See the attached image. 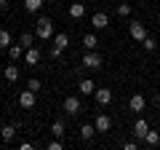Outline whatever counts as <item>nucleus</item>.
<instances>
[{"label": "nucleus", "mask_w": 160, "mask_h": 150, "mask_svg": "<svg viewBox=\"0 0 160 150\" xmlns=\"http://www.w3.org/2000/svg\"><path fill=\"white\" fill-rule=\"evenodd\" d=\"M59 56H62V48L53 46V48H51V59H59Z\"/></svg>", "instance_id": "29"}, {"label": "nucleus", "mask_w": 160, "mask_h": 150, "mask_svg": "<svg viewBox=\"0 0 160 150\" xmlns=\"http://www.w3.org/2000/svg\"><path fill=\"white\" fill-rule=\"evenodd\" d=\"M80 110H83V104H80V97H72V94H69V97L64 99V113H67V115H78Z\"/></svg>", "instance_id": "3"}, {"label": "nucleus", "mask_w": 160, "mask_h": 150, "mask_svg": "<svg viewBox=\"0 0 160 150\" xmlns=\"http://www.w3.org/2000/svg\"><path fill=\"white\" fill-rule=\"evenodd\" d=\"M93 126H96V131H109V129H112V118L104 115V113H99L96 121H93Z\"/></svg>", "instance_id": "7"}, {"label": "nucleus", "mask_w": 160, "mask_h": 150, "mask_svg": "<svg viewBox=\"0 0 160 150\" xmlns=\"http://www.w3.org/2000/svg\"><path fill=\"white\" fill-rule=\"evenodd\" d=\"M142 46H144V51H155V48H158V43H155V38H149V35H147V38L142 40Z\"/></svg>", "instance_id": "25"}, {"label": "nucleus", "mask_w": 160, "mask_h": 150, "mask_svg": "<svg viewBox=\"0 0 160 150\" xmlns=\"http://www.w3.org/2000/svg\"><path fill=\"white\" fill-rule=\"evenodd\" d=\"M35 38H38V35H35V32H22V38H19V43H22V46H24V51H27V48H32Z\"/></svg>", "instance_id": "18"}, {"label": "nucleus", "mask_w": 160, "mask_h": 150, "mask_svg": "<svg viewBox=\"0 0 160 150\" xmlns=\"http://www.w3.org/2000/svg\"><path fill=\"white\" fill-rule=\"evenodd\" d=\"M11 40H13L11 32H8V29H0V48H8V46H11Z\"/></svg>", "instance_id": "23"}, {"label": "nucleus", "mask_w": 160, "mask_h": 150, "mask_svg": "<svg viewBox=\"0 0 160 150\" xmlns=\"http://www.w3.org/2000/svg\"><path fill=\"white\" fill-rule=\"evenodd\" d=\"M128 35H131L136 43H142L144 38H147V27H144L142 22H131V27H128Z\"/></svg>", "instance_id": "4"}, {"label": "nucleus", "mask_w": 160, "mask_h": 150, "mask_svg": "<svg viewBox=\"0 0 160 150\" xmlns=\"http://www.w3.org/2000/svg\"><path fill=\"white\" fill-rule=\"evenodd\" d=\"M46 3H53V0H46Z\"/></svg>", "instance_id": "31"}, {"label": "nucleus", "mask_w": 160, "mask_h": 150, "mask_svg": "<svg viewBox=\"0 0 160 150\" xmlns=\"http://www.w3.org/2000/svg\"><path fill=\"white\" fill-rule=\"evenodd\" d=\"M19 104H22L24 110H32L35 107V91H29V88L22 91V94H19Z\"/></svg>", "instance_id": "8"}, {"label": "nucleus", "mask_w": 160, "mask_h": 150, "mask_svg": "<svg viewBox=\"0 0 160 150\" xmlns=\"http://www.w3.org/2000/svg\"><path fill=\"white\" fill-rule=\"evenodd\" d=\"M35 35H38L40 40H48V38H53V22L48 16H40L38 22H35Z\"/></svg>", "instance_id": "1"}, {"label": "nucleus", "mask_w": 160, "mask_h": 150, "mask_svg": "<svg viewBox=\"0 0 160 150\" xmlns=\"http://www.w3.org/2000/svg\"><path fill=\"white\" fill-rule=\"evenodd\" d=\"M93 97H96L99 104H109V102H112V88H96Z\"/></svg>", "instance_id": "11"}, {"label": "nucleus", "mask_w": 160, "mask_h": 150, "mask_svg": "<svg viewBox=\"0 0 160 150\" xmlns=\"http://www.w3.org/2000/svg\"><path fill=\"white\" fill-rule=\"evenodd\" d=\"M144 145H149V147L160 145V131H152V129H149V131H147V137H144Z\"/></svg>", "instance_id": "20"}, {"label": "nucleus", "mask_w": 160, "mask_h": 150, "mask_svg": "<svg viewBox=\"0 0 160 150\" xmlns=\"http://www.w3.org/2000/svg\"><path fill=\"white\" fill-rule=\"evenodd\" d=\"M6 81H8V83H16V81H19V67L8 64V67H6Z\"/></svg>", "instance_id": "22"}, {"label": "nucleus", "mask_w": 160, "mask_h": 150, "mask_svg": "<svg viewBox=\"0 0 160 150\" xmlns=\"http://www.w3.org/2000/svg\"><path fill=\"white\" fill-rule=\"evenodd\" d=\"M51 134L62 139L64 134H67V126H64V121H53V123H51Z\"/></svg>", "instance_id": "16"}, {"label": "nucleus", "mask_w": 160, "mask_h": 150, "mask_svg": "<svg viewBox=\"0 0 160 150\" xmlns=\"http://www.w3.org/2000/svg\"><path fill=\"white\" fill-rule=\"evenodd\" d=\"M8 56H11V59L24 56V46H22V43H19V46H8Z\"/></svg>", "instance_id": "24"}, {"label": "nucleus", "mask_w": 160, "mask_h": 150, "mask_svg": "<svg viewBox=\"0 0 160 150\" xmlns=\"http://www.w3.org/2000/svg\"><path fill=\"white\" fill-rule=\"evenodd\" d=\"M62 147H64V145H62V139H59V137L53 139V142H48V150H62Z\"/></svg>", "instance_id": "28"}, {"label": "nucleus", "mask_w": 160, "mask_h": 150, "mask_svg": "<svg viewBox=\"0 0 160 150\" xmlns=\"http://www.w3.org/2000/svg\"><path fill=\"white\" fill-rule=\"evenodd\" d=\"M147 131H149V123L144 121V118H139V121L133 123V137H136V139H144V137H147Z\"/></svg>", "instance_id": "9"}, {"label": "nucleus", "mask_w": 160, "mask_h": 150, "mask_svg": "<svg viewBox=\"0 0 160 150\" xmlns=\"http://www.w3.org/2000/svg\"><path fill=\"white\" fill-rule=\"evenodd\" d=\"M69 16L72 19H83L86 16V6H83V3H72V6H69Z\"/></svg>", "instance_id": "15"}, {"label": "nucleus", "mask_w": 160, "mask_h": 150, "mask_svg": "<svg viewBox=\"0 0 160 150\" xmlns=\"http://www.w3.org/2000/svg\"><path fill=\"white\" fill-rule=\"evenodd\" d=\"M27 88H29V91H35V94H38V91H40V81H38V78H32V81L27 83Z\"/></svg>", "instance_id": "27"}, {"label": "nucleus", "mask_w": 160, "mask_h": 150, "mask_svg": "<svg viewBox=\"0 0 160 150\" xmlns=\"http://www.w3.org/2000/svg\"><path fill=\"white\" fill-rule=\"evenodd\" d=\"M91 24H93V29H104V27H109V16L104 11H96L91 16Z\"/></svg>", "instance_id": "6"}, {"label": "nucleus", "mask_w": 160, "mask_h": 150, "mask_svg": "<svg viewBox=\"0 0 160 150\" xmlns=\"http://www.w3.org/2000/svg\"><path fill=\"white\" fill-rule=\"evenodd\" d=\"M118 13H120V16H128V13H131V6H128V3H120V6H118Z\"/></svg>", "instance_id": "26"}, {"label": "nucleus", "mask_w": 160, "mask_h": 150, "mask_svg": "<svg viewBox=\"0 0 160 150\" xmlns=\"http://www.w3.org/2000/svg\"><path fill=\"white\" fill-rule=\"evenodd\" d=\"M78 91L83 94V97H91V94L96 91V83H93L91 78H86V81H80V86H78Z\"/></svg>", "instance_id": "12"}, {"label": "nucleus", "mask_w": 160, "mask_h": 150, "mask_svg": "<svg viewBox=\"0 0 160 150\" xmlns=\"http://www.w3.org/2000/svg\"><path fill=\"white\" fill-rule=\"evenodd\" d=\"M144 104H147V99H144L142 94H133V97L128 99V107H131L133 113H142V110H144Z\"/></svg>", "instance_id": "10"}, {"label": "nucleus", "mask_w": 160, "mask_h": 150, "mask_svg": "<svg viewBox=\"0 0 160 150\" xmlns=\"http://www.w3.org/2000/svg\"><path fill=\"white\" fill-rule=\"evenodd\" d=\"M0 11H8V0H0Z\"/></svg>", "instance_id": "30"}, {"label": "nucleus", "mask_w": 160, "mask_h": 150, "mask_svg": "<svg viewBox=\"0 0 160 150\" xmlns=\"http://www.w3.org/2000/svg\"><path fill=\"white\" fill-rule=\"evenodd\" d=\"M0 137H3V142H11L16 137V126H3L0 129Z\"/></svg>", "instance_id": "21"}, {"label": "nucleus", "mask_w": 160, "mask_h": 150, "mask_svg": "<svg viewBox=\"0 0 160 150\" xmlns=\"http://www.w3.org/2000/svg\"><path fill=\"white\" fill-rule=\"evenodd\" d=\"M24 59H27V64L29 67H38L40 64V59H43V54H40V48H27V51H24Z\"/></svg>", "instance_id": "5"}, {"label": "nucleus", "mask_w": 160, "mask_h": 150, "mask_svg": "<svg viewBox=\"0 0 160 150\" xmlns=\"http://www.w3.org/2000/svg\"><path fill=\"white\" fill-rule=\"evenodd\" d=\"M53 46L62 48V51H64V48H69V35L67 32H56V35H53Z\"/></svg>", "instance_id": "13"}, {"label": "nucleus", "mask_w": 160, "mask_h": 150, "mask_svg": "<svg viewBox=\"0 0 160 150\" xmlns=\"http://www.w3.org/2000/svg\"><path fill=\"white\" fill-rule=\"evenodd\" d=\"M83 46H86L88 51H93V48L99 46V38H96V35H93V32H88V35H83Z\"/></svg>", "instance_id": "17"}, {"label": "nucleus", "mask_w": 160, "mask_h": 150, "mask_svg": "<svg viewBox=\"0 0 160 150\" xmlns=\"http://www.w3.org/2000/svg\"><path fill=\"white\" fill-rule=\"evenodd\" d=\"M93 134H96V126H93V123H83V126H80V139H83V142H88Z\"/></svg>", "instance_id": "14"}, {"label": "nucleus", "mask_w": 160, "mask_h": 150, "mask_svg": "<svg viewBox=\"0 0 160 150\" xmlns=\"http://www.w3.org/2000/svg\"><path fill=\"white\" fill-rule=\"evenodd\" d=\"M43 3H46V0H24V8H27L29 13H38L40 8H43Z\"/></svg>", "instance_id": "19"}, {"label": "nucleus", "mask_w": 160, "mask_h": 150, "mask_svg": "<svg viewBox=\"0 0 160 150\" xmlns=\"http://www.w3.org/2000/svg\"><path fill=\"white\" fill-rule=\"evenodd\" d=\"M102 62H104V59L99 56L96 51H86V54H83V67H88V70H99Z\"/></svg>", "instance_id": "2"}]
</instances>
